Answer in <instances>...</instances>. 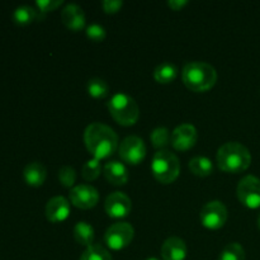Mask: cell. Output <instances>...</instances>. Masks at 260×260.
Masks as SVG:
<instances>
[{"label": "cell", "instance_id": "cell-24", "mask_svg": "<svg viewBox=\"0 0 260 260\" xmlns=\"http://www.w3.org/2000/svg\"><path fill=\"white\" fill-rule=\"evenodd\" d=\"M170 139H172V135L167 127H156L150 135L152 145L159 150H165V147L170 144Z\"/></svg>", "mask_w": 260, "mask_h": 260}, {"label": "cell", "instance_id": "cell-13", "mask_svg": "<svg viewBox=\"0 0 260 260\" xmlns=\"http://www.w3.org/2000/svg\"><path fill=\"white\" fill-rule=\"evenodd\" d=\"M70 202L62 196L52 197L46 205V217L51 222H62L70 215Z\"/></svg>", "mask_w": 260, "mask_h": 260}, {"label": "cell", "instance_id": "cell-33", "mask_svg": "<svg viewBox=\"0 0 260 260\" xmlns=\"http://www.w3.org/2000/svg\"><path fill=\"white\" fill-rule=\"evenodd\" d=\"M146 260H160V259H157V258H149V259H146Z\"/></svg>", "mask_w": 260, "mask_h": 260}, {"label": "cell", "instance_id": "cell-29", "mask_svg": "<svg viewBox=\"0 0 260 260\" xmlns=\"http://www.w3.org/2000/svg\"><path fill=\"white\" fill-rule=\"evenodd\" d=\"M62 4V0H37L36 5H37L40 13L45 14L47 12H52L56 8L60 7Z\"/></svg>", "mask_w": 260, "mask_h": 260}, {"label": "cell", "instance_id": "cell-32", "mask_svg": "<svg viewBox=\"0 0 260 260\" xmlns=\"http://www.w3.org/2000/svg\"><path fill=\"white\" fill-rule=\"evenodd\" d=\"M258 226H259V229H260V215H259V217H258Z\"/></svg>", "mask_w": 260, "mask_h": 260}, {"label": "cell", "instance_id": "cell-14", "mask_svg": "<svg viewBox=\"0 0 260 260\" xmlns=\"http://www.w3.org/2000/svg\"><path fill=\"white\" fill-rule=\"evenodd\" d=\"M187 256V245L178 236L167 239L161 246L162 260H184Z\"/></svg>", "mask_w": 260, "mask_h": 260}, {"label": "cell", "instance_id": "cell-16", "mask_svg": "<svg viewBox=\"0 0 260 260\" xmlns=\"http://www.w3.org/2000/svg\"><path fill=\"white\" fill-rule=\"evenodd\" d=\"M104 175L107 180L114 185H123L128 180V170L124 164L117 160H111L104 165Z\"/></svg>", "mask_w": 260, "mask_h": 260}, {"label": "cell", "instance_id": "cell-9", "mask_svg": "<svg viewBox=\"0 0 260 260\" xmlns=\"http://www.w3.org/2000/svg\"><path fill=\"white\" fill-rule=\"evenodd\" d=\"M119 156L128 164H140L146 156V145L139 136H128L122 140L118 147Z\"/></svg>", "mask_w": 260, "mask_h": 260}, {"label": "cell", "instance_id": "cell-25", "mask_svg": "<svg viewBox=\"0 0 260 260\" xmlns=\"http://www.w3.org/2000/svg\"><path fill=\"white\" fill-rule=\"evenodd\" d=\"M218 260H245V251L239 243H230L221 251Z\"/></svg>", "mask_w": 260, "mask_h": 260}, {"label": "cell", "instance_id": "cell-30", "mask_svg": "<svg viewBox=\"0 0 260 260\" xmlns=\"http://www.w3.org/2000/svg\"><path fill=\"white\" fill-rule=\"evenodd\" d=\"M123 5L122 0H104L103 2V9L106 13H116Z\"/></svg>", "mask_w": 260, "mask_h": 260}, {"label": "cell", "instance_id": "cell-27", "mask_svg": "<svg viewBox=\"0 0 260 260\" xmlns=\"http://www.w3.org/2000/svg\"><path fill=\"white\" fill-rule=\"evenodd\" d=\"M58 180L63 187H73L76 182V172L74 168L69 167V165H63L58 170Z\"/></svg>", "mask_w": 260, "mask_h": 260}, {"label": "cell", "instance_id": "cell-22", "mask_svg": "<svg viewBox=\"0 0 260 260\" xmlns=\"http://www.w3.org/2000/svg\"><path fill=\"white\" fill-rule=\"evenodd\" d=\"M80 260H113L112 259L111 253L107 250L104 246L99 245V244H93V245L88 246L81 254Z\"/></svg>", "mask_w": 260, "mask_h": 260}, {"label": "cell", "instance_id": "cell-21", "mask_svg": "<svg viewBox=\"0 0 260 260\" xmlns=\"http://www.w3.org/2000/svg\"><path fill=\"white\" fill-rule=\"evenodd\" d=\"M178 76V68L174 63L170 62H164L160 63L159 66H156L154 71V78L157 83L161 84H168L172 83L175 78Z\"/></svg>", "mask_w": 260, "mask_h": 260}, {"label": "cell", "instance_id": "cell-18", "mask_svg": "<svg viewBox=\"0 0 260 260\" xmlns=\"http://www.w3.org/2000/svg\"><path fill=\"white\" fill-rule=\"evenodd\" d=\"M74 239L76 243L84 246L93 245L94 240V229L90 223L85 222V221H80L74 228Z\"/></svg>", "mask_w": 260, "mask_h": 260}, {"label": "cell", "instance_id": "cell-12", "mask_svg": "<svg viewBox=\"0 0 260 260\" xmlns=\"http://www.w3.org/2000/svg\"><path fill=\"white\" fill-rule=\"evenodd\" d=\"M104 208L111 217H126L132 210L131 198L122 192H113L107 197L106 202H104Z\"/></svg>", "mask_w": 260, "mask_h": 260}, {"label": "cell", "instance_id": "cell-17", "mask_svg": "<svg viewBox=\"0 0 260 260\" xmlns=\"http://www.w3.org/2000/svg\"><path fill=\"white\" fill-rule=\"evenodd\" d=\"M46 177H47V170L45 165L40 161H32L25 165L23 170V178L27 182V184L33 185V187H40L45 183Z\"/></svg>", "mask_w": 260, "mask_h": 260}, {"label": "cell", "instance_id": "cell-26", "mask_svg": "<svg viewBox=\"0 0 260 260\" xmlns=\"http://www.w3.org/2000/svg\"><path fill=\"white\" fill-rule=\"evenodd\" d=\"M102 172V165H101V160L98 159H91L88 160L85 164L83 165V169H81V175L85 180H94L99 177Z\"/></svg>", "mask_w": 260, "mask_h": 260}, {"label": "cell", "instance_id": "cell-7", "mask_svg": "<svg viewBox=\"0 0 260 260\" xmlns=\"http://www.w3.org/2000/svg\"><path fill=\"white\" fill-rule=\"evenodd\" d=\"M228 220V208L220 201L207 202L201 210V222L211 230L221 229Z\"/></svg>", "mask_w": 260, "mask_h": 260}, {"label": "cell", "instance_id": "cell-6", "mask_svg": "<svg viewBox=\"0 0 260 260\" xmlns=\"http://www.w3.org/2000/svg\"><path fill=\"white\" fill-rule=\"evenodd\" d=\"M134 235L135 230L131 223L116 222L107 229L104 241L112 250H122L131 244Z\"/></svg>", "mask_w": 260, "mask_h": 260}, {"label": "cell", "instance_id": "cell-31", "mask_svg": "<svg viewBox=\"0 0 260 260\" xmlns=\"http://www.w3.org/2000/svg\"><path fill=\"white\" fill-rule=\"evenodd\" d=\"M187 3H188L187 0H169V2H168V4H169V7L172 8V9L179 10V9H182V8L187 4Z\"/></svg>", "mask_w": 260, "mask_h": 260}, {"label": "cell", "instance_id": "cell-4", "mask_svg": "<svg viewBox=\"0 0 260 260\" xmlns=\"http://www.w3.org/2000/svg\"><path fill=\"white\" fill-rule=\"evenodd\" d=\"M111 116L122 126H132L137 122L140 108L137 102L126 93H116L108 102Z\"/></svg>", "mask_w": 260, "mask_h": 260}, {"label": "cell", "instance_id": "cell-2", "mask_svg": "<svg viewBox=\"0 0 260 260\" xmlns=\"http://www.w3.org/2000/svg\"><path fill=\"white\" fill-rule=\"evenodd\" d=\"M217 164L226 173H243L250 167L251 154L246 146L236 141L226 142L217 151Z\"/></svg>", "mask_w": 260, "mask_h": 260}, {"label": "cell", "instance_id": "cell-1", "mask_svg": "<svg viewBox=\"0 0 260 260\" xmlns=\"http://www.w3.org/2000/svg\"><path fill=\"white\" fill-rule=\"evenodd\" d=\"M84 142L95 159H107L118 147V136L109 126L95 122L89 124L84 131Z\"/></svg>", "mask_w": 260, "mask_h": 260}, {"label": "cell", "instance_id": "cell-28", "mask_svg": "<svg viewBox=\"0 0 260 260\" xmlns=\"http://www.w3.org/2000/svg\"><path fill=\"white\" fill-rule=\"evenodd\" d=\"M86 36H88L91 41L102 42L107 36L106 28H104L103 25L98 24V23H93V24L86 27Z\"/></svg>", "mask_w": 260, "mask_h": 260}, {"label": "cell", "instance_id": "cell-23", "mask_svg": "<svg viewBox=\"0 0 260 260\" xmlns=\"http://www.w3.org/2000/svg\"><path fill=\"white\" fill-rule=\"evenodd\" d=\"M88 93L90 94L93 98L102 99L106 98L109 94V86L106 80L101 78H93L88 81Z\"/></svg>", "mask_w": 260, "mask_h": 260}, {"label": "cell", "instance_id": "cell-8", "mask_svg": "<svg viewBox=\"0 0 260 260\" xmlns=\"http://www.w3.org/2000/svg\"><path fill=\"white\" fill-rule=\"evenodd\" d=\"M238 198L244 206L255 210L260 207V179L254 175H246L239 182Z\"/></svg>", "mask_w": 260, "mask_h": 260}, {"label": "cell", "instance_id": "cell-11", "mask_svg": "<svg viewBox=\"0 0 260 260\" xmlns=\"http://www.w3.org/2000/svg\"><path fill=\"white\" fill-rule=\"evenodd\" d=\"M197 139L198 134L196 127L190 123H182L175 127L174 131L172 132L170 144L173 145L175 150L185 151V150H189L194 146Z\"/></svg>", "mask_w": 260, "mask_h": 260}, {"label": "cell", "instance_id": "cell-5", "mask_svg": "<svg viewBox=\"0 0 260 260\" xmlns=\"http://www.w3.org/2000/svg\"><path fill=\"white\" fill-rule=\"evenodd\" d=\"M151 172L156 180H159L162 184L173 183L179 177V159L169 150H159L152 157Z\"/></svg>", "mask_w": 260, "mask_h": 260}, {"label": "cell", "instance_id": "cell-15", "mask_svg": "<svg viewBox=\"0 0 260 260\" xmlns=\"http://www.w3.org/2000/svg\"><path fill=\"white\" fill-rule=\"evenodd\" d=\"M63 24L73 30H80L85 27V14L81 7L76 4H68L61 12Z\"/></svg>", "mask_w": 260, "mask_h": 260}, {"label": "cell", "instance_id": "cell-20", "mask_svg": "<svg viewBox=\"0 0 260 260\" xmlns=\"http://www.w3.org/2000/svg\"><path fill=\"white\" fill-rule=\"evenodd\" d=\"M189 170L198 177H207L213 172V164L207 156H194L189 160Z\"/></svg>", "mask_w": 260, "mask_h": 260}, {"label": "cell", "instance_id": "cell-19", "mask_svg": "<svg viewBox=\"0 0 260 260\" xmlns=\"http://www.w3.org/2000/svg\"><path fill=\"white\" fill-rule=\"evenodd\" d=\"M37 18H42L40 15V10L35 9L29 5H20V7L15 8V10L13 12V19L18 24H29Z\"/></svg>", "mask_w": 260, "mask_h": 260}, {"label": "cell", "instance_id": "cell-3", "mask_svg": "<svg viewBox=\"0 0 260 260\" xmlns=\"http://www.w3.org/2000/svg\"><path fill=\"white\" fill-rule=\"evenodd\" d=\"M182 78L187 88L193 91H207L217 81V71L211 63L192 61L184 66Z\"/></svg>", "mask_w": 260, "mask_h": 260}, {"label": "cell", "instance_id": "cell-10", "mask_svg": "<svg viewBox=\"0 0 260 260\" xmlns=\"http://www.w3.org/2000/svg\"><path fill=\"white\" fill-rule=\"evenodd\" d=\"M70 201L75 207L89 210L96 206L99 201V193L93 185L78 184L70 190Z\"/></svg>", "mask_w": 260, "mask_h": 260}]
</instances>
